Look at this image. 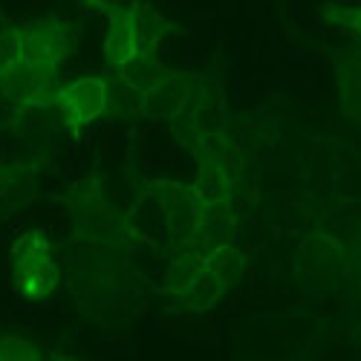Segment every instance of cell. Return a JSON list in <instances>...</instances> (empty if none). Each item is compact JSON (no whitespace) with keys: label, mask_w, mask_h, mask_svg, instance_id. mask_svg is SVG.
Listing matches in <instances>:
<instances>
[{"label":"cell","mask_w":361,"mask_h":361,"mask_svg":"<svg viewBox=\"0 0 361 361\" xmlns=\"http://www.w3.org/2000/svg\"><path fill=\"white\" fill-rule=\"evenodd\" d=\"M333 15V20H338L341 26L353 29L355 35H361V4H341L336 12H329Z\"/></svg>","instance_id":"11"},{"label":"cell","mask_w":361,"mask_h":361,"mask_svg":"<svg viewBox=\"0 0 361 361\" xmlns=\"http://www.w3.org/2000/svg\"><path fill=\"white\" fill-rule=\"evenodd\" d=\"M336 93H338L341 113L350 118V122L361 125V47L358 49H347L338 58Z\"/></svg>","instance_id":"6"},{"label":"cell","mask_w":361,"mask_h":361,"mask_svg":"<svg viewBox=\"0 0 361 361\" xmlns=\"http://www.w3.org/2000/svg\"><path fill=\"white\" fill-rule=\"evenodd\" d=\"M0 358L4 361H35V358H44V350L26 338L4 336L0 338Z\"/></svg>","instance_id":"10"},{"label":"cell","mask_w":361,"mask_h":361,"mask_svg":"<svg viewBox=\"0 0 361 361\" xmlns=\"http://www.w3.org/2000/svg\"><path fill=\"white\" fill-rule=\"evenodd\" d=\"M107 102H110V87L102 75H75L58 87L52 104L67 128L81 130L90 128L107 110Z\"/></svg>","instance_id":"3"},{"label":"cell","mask_w":361,"mask_h":361,"mask_svg":"<svg viewBox=\"0 0 361 361\" xmlns=\"http://www.w3.org/2000/svg\"><path fill=\"white\" fill-rule=\"evenodd\" d=\"M73 38L64 20L58 18H41L35 23H26V55L29 61L61 70L70 58Z\"/></svg>","instance_id":"5"},{"label":"cell","mask_w":361,"mask_h":361,"mask_svg":"<svg viewBox=\"0 0 361 361\" xmlns=\"http://www.w3.org/2000/svg\"><path fill=\"white\" fill-rule=\"evenodd\" d=\"M150 55L147 15L139 4L110 12V26L104 35V61L113 70H133Z\"/></svg>","instance_id":"2"},{"label":"cell","mask_w":361,"mask_h":361,"mask_svg":"<svg viewBox=\"0 0 361 361\" xmlns=\"http://www.w3.org/2000/svg\"><path fill=\"white\" fill-rule=\"evenodd\" d=\"M205 272L217 289H228L246 275V260L234 246H214L205 257Z\"/></svg>","instance_id":"8"},{"label":"cell","mask_w":361,"mask_h":361,"mask_svg":"<svg viewBox=\"0 0 361 361\" xmlns=\"http://www.w3.org/2000/svg\"><path fill=\"white\" fill-rule=\"evenodd\" d=\"M26 58V23H9L0 29V75L20 67Z\"/></svg>","instance_id":"9"},{"label":"cell","mask_w":361,"mask_h":361,"mask_svg":"<svg viewBox=\"0 0 361 361\" xmlns=\"http://www.w3.org/2000/svg\"><path fill=\"white\" fill-rule=\"evenodd\" d=\"M84 4H90V6H110V4H116V0H84Z\"/></svg>","instance_id":"12"},{"label":"cell","mask_w":361,"mask_h":361,"mask_svg":"<svg viewBox=\"0 0 361 361\" xmlns=\"http://www.w3.org/2000/svg\"><path fill=\"white\" fill-rule=\"evenodd\" d=\"M147 110L159 118H173L188 104V81L183 75H165L147 90Z\"/></svg>","instance_id":"7"},{"label":"cell","mask_w":361,"mask_h":361,"mask_svg":"<svg viewBox=\"0 0 361 361\" xmlns=\"http://www.w3.org/2000/svg\"><path fill=\"white\" fill-rule=\"evenodd\" d=\"M12 286L29 304H44L58 286L61 272L52 257V243L44 231H23L12 246Z\"/></svg>","instance_id":"1"},{"label":"cell","mask_w":361,"mask_h":361,"mask_svg":"<svg viewBox=\"0 0 361 361\" xmlns=\"http://www.w3.org/2000/svg\"><path fill=\"white\" fill-rule=\"evenodd\" d=\"M61 70L44 67L35 61H26L12 73L0 75V96L18 107H44L55 102V93L61 87Z\"/></svg>","instance_id":"4"}]
</instances>
